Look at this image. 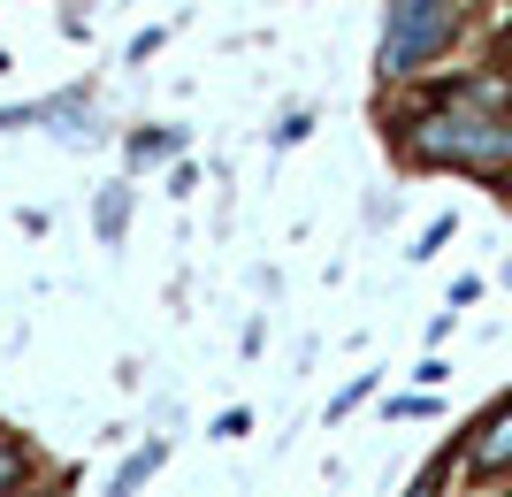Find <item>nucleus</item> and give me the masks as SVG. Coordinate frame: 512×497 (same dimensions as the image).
<instances>
[{"instance_id": "nucleus-1", "label": "nucleus", "mask_w": 512, "mask_h": 497, "mask_svg": "<svg viewBox=\"0 0 512 497\" xmlns=\"http://www.w3.org/2000/svg\"><path fill=\"white\" fill-rule=\"evenodd\" d=\"M413 146L436 153V161H467V169H505L512 161V123L482 115L474 100H451V108L421 115V138H413Z\"/></svg>"}, {"instance_id": "nucleus-2", "label": "nucleus", "mask_w": 512, "mask_h": 497, "mask_svg": "<svg viewBox=\"0 0 512 497\" xmlns=\"http://www.w3.org/2000/svg\"><path fill=\"white\" fill-rule=\"evenodd\" d=\"M451 23H459V0H390V23H383V69H413L428 62L436 46L451 39Z\"/></svg>"}, {"instance_id": "nucleus-3", "label": "nucleus", "mask_w": 512, "mask_h": 497, "mask_svg": "<svg viewBox=\"0 0 512 497\" xmlns=\"http://www.w3.org/2000/svg\"><path fill=\"white\" fill-rule=\"evenodd\" d=\"M474 467H512V406L497 413L490 429H482V444H474Z\"/></svg>"}, {"instance_id": "nucleus-4", "label": "nucleus", "mask_w": 512, "mask_h": 497, "mask_svg": "<svg viewBox=\"0 0 512 497\" xmlns=\"http://www.w3.org/2000/svg\"><path fill=\"white\" fill-rule=\"evenodd\" d=\"M161 459H169V444H146V452H138V459H123V475H115V490H107V497H130V490H138V482L153 475V467H161Z\"/></svg>"}, {"instance_id": "nucleus-5", "label": "nucleus", "mask_w": 512, "mask_h": 497, "mask_svg": "<svg viewBox=\"0 0 512 497\" xmlns=\"http://www.w3.org/2000/svg\"><path fill=\"white\" fill-rule=\"evenodd\" d=\"M16 490V452H8V444H0V497Z\"/></svg>"}, {"instance_id": "nucleus-6", "label": "nucleus", "mask_w": 512, "mask_h": 497, "mask_svg": "<svg viewBox=\"0 0 512 497\" xmlns=\"http://www.w3.org/2000/svg\"><path fill=\"white\" fill-rule=\"evenodd\" d=\"M413 497H436V490H428V482H421V490H413Z\"/></svg>"}]
</instances>
